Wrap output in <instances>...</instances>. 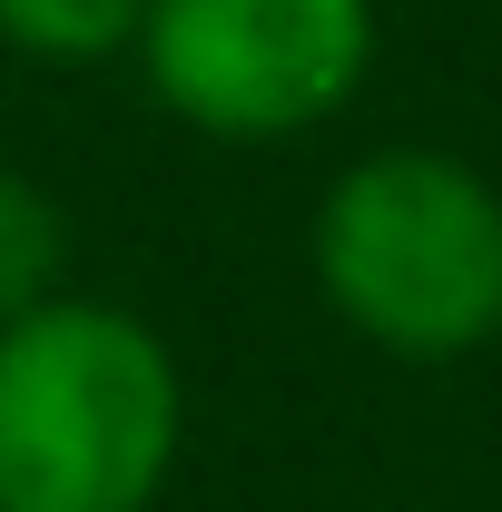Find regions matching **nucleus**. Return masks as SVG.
Here are the masks:
<instances>
[{"label":"nucleus","mask_w":502,"mask_h":512,"mask_svg":"<svg viewBox=\"0 0 502 512\" xmlns=\"http://www.w3.org/2000/svg\"><path fill=\"white\" fill-rule=\"evenodd\" d=\"M69 286V217L30 168H0V325Z\"/></svg>","instance_id":"5"},{"label":"nucleus","mask_w":502,"mask_h":512,"mask_svg":"<svg viewBox=\"0 0 502 512\" xmlns=\"http://www.w3.org/2000/svg\"><path fill=\"white\" fill-rule=\"evenodd\" d=\"M188 453L168 335L99 296L0 325V512H158Z\"/></svg>","instance_id":"1"},{"label":"nucleus","mask_w":502,"mask_h":512,"mask_svg":"<svg viewBox=\"0 0 502 512\" xmlns=\"http://www.w3.org/2000/svg\"><path fill=\"white\" fill-rule=\"evenodd\" d=\"M306 266L375 355L463 365L502 335V188L453 148H365L315 197Z\"/></svg>","instance_id":"2"},{"label":"nucleus","mask_w":502,"mask_h":512,"mask_svg":"<svg viewBox=\"0 0 502 512\" xmlns=\"http://www.w3.org/2000/svg\"><path fill=\"white\" fill-rule=\"evenodd\" d=\"M148 0H0V40L40 69H99L138 50Z\"/></svg>","instance_id":"4"},{"label":"nucleus","mask_w":502,"mask_h":512,"mask_svg":"<svg viewBox=\"0 0 502 512\" xmlns=\"http://www.w3.org/2000/svg\"><path fill=\"white\" fill-rule=\"evenodd\" d=\"M128 60L197 138L276 148L355 109L375 69V0H148Z\"/></svg>","instance_id":"3"}]
</instances>
